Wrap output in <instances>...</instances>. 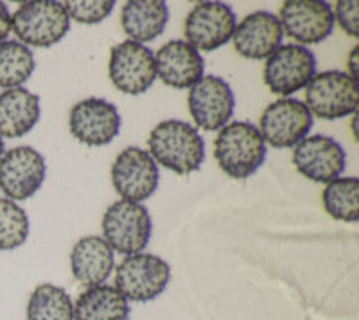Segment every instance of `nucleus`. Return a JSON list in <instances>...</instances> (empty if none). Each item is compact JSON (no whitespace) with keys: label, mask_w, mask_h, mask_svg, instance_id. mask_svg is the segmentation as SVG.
Here are the masks:
<instances>
[{"label":"nucleus","mask_w":359,"mask_h":320,"mask_svg":"<svg viewBox=\"0 0 359 320\" xmlns=\"http://www.w3.org/2000/svg\"><path fill=\"white\" fill-rule=\"evenodd\" d=\"M147 148L156 164L176 175L198 171L205 160L203 137L196 128L178 119L156 124L147 137Z\"/></svg>","instance_id":"f257e3e1"},{"label":"nucleus","mask_w":359,"mask_h":320,"mask_svg":"<svg viewBox=\"0 0 359 320\" xmlns=\"http://www.w3.org/2000/svg\"><path fill=\"white\" fill-rule=\"evenodd\" d=\"M214 156L224 175L236 180H245L264 164L266 142L255 124L233 121L217 133L214 140Z\"/></svg>","instance_id":"f03ea898"},{"label":"nucleus","mask_w":359,"mask_h":320,"mask_svg":"<svg viewBox=\"0 0 359 320\" xmlns=\"http://www.w3.org/2000/svg\"><path fill=\"white\" fill-rule=\"evenodd\" d=\"M11 29L22 46L49 49L69 33L70 18L63 2H24L11 15Z\"/></svg>","instance_id":"7ed1b4c3"},{"label":"nucleus","mask_w":359,"mask_h":320,"mask_svg":"<svg viewBox=\"0 0 359 320\" xmlns=\"http://www.w3.org/2000/svg\"><path fill=\"white\" fill-rule=\"evenodd\" d=\"M359 101L358 81L341 70H325L306 85V107L318 119L336 121L355 114Z\"/></svg>","instance_id":"20e7f679"},{"label":"nucleus","mask_w":359,"mask_h":320,"mask_svg":"<svg viewBox=\"0 0 359 320\" xmlns=\"http://www.w3.org/2000/svg\"><path fill=\"white\" fill-rule=\"evenodd\" d=\"M151 229L147 209L135 201L118 200L102 214V239L118 254H140L151 239Z\"/></svg>","instance_id":"39448f33"},{"label":"nucleus","mask_w":359,"mask_h":320,"mask_svg":"<svg viewBox=\"0 0 359 320\" xmlns=\"http://www.w3.org/2000/svg\"><path fill=\"white\" fill-rule=\"evenodd\" d=\"M171 279L168 261L155 254L126 255L115 270V288L133 302H149L162 295Z\"/></svg>","instance_id":"423d86ee"},{"label":"nucleus","mask_w":359,"mask_h":320,"mask_svg":"<svg viewBox=\"0 0 359 320\" xmlns=\"http://www.w3.org/2000/svg\"><path fill=\"white\" fill-rule=\"evenodd\" d=\"M313 128V115L302 101L282 98L264 108L259 121L262 140L271 148H294Z\"/></svg>","instance_id":"0eeeda50"},{"label":"nucleus","mask_w":359,"mask_h":320,"mask_svg":"<svg viewBox=\"0 0 359 320\" xmlns=\"http://www.w3.org/2000/svg\"><path fill=\"white\" fill-rule=\"evenodd\" d=\"M316 74V58L306 47L298 44L280 46L273 54L266 58L262 78L266 86L277 95L294 94Z\"/></svg>","instance_id":"6e6552de"},{"label":"nucleus","mask_w":359,"mask_h":320,"mask_svg":"<svg viewBox=\"0 0 359 320\" xmlns=\"http://www.w3.org/2000/svg\"><path fill=\"white\" fill-rule=\"evenodd\" d=\"M236 20V13L224 2H198L185 18V41L198 53L219 49L233 36Z\"/></svg>","instance_id":"1a4fd4ad"},{"label":"nucleus","mask_w":359,"mask_h":320,"mask_svg":"<svg viewBox=\"0 0 359 320\" xmlns=\"http://www.w3.org/2000/svg\"><path fill=\"white\" fill-rule=\"evenodd\" d=\"M108 74L111 85L128 95H140L156 79L155 54L142 44L126 40L111 49Z\"/></svg>","instance_id":"9d476101"},{"label":"nucleus","mask_w":359,"mask_h":320,"mask_svg":"<svg viewBox=\"0 0 359 320\" xmlns=\"http://www.w3.org/2000/svg\"><path fill=\"white\" fill-rule=\"evenodd\" d=\"M158 166L142 148L130 146L115 156L111 164V184L123 200L140 201L153 196L158 189Z\"/></svg>","instance_id":"9b49d317"},{"label":"nucleus","mask_w":359,"mask_h":320,"mask_svg":"<svg viewBox=\"0 0 359 320\" xmlns=\"http://www.w3.org/2000/svg\"><path fill=\"white\" fill-rule=\"evenodd\" d=\"M45 175L43 155L31 146H17L0 159V191L8 200L22 201L36 194Z\"/></svg>","instance_id":"f8f14e48"},{"label":"nucleus","mask_w":359,"mask_h":320,"mask_svg":"<svg viewBox=\"0 0 359 320\" xmlns=\"http://www.w3.org/2000/svg\"><path fill=\"white\" fill-rule=\"evenodd\" d=\"M282 33L298 46H314L331 36L334 29L332 8L323 0H287L278 15Z\"/></svg>","instance_id":"ddd939ff"},{"label":"nucleus","mask_w":359,"mask_h":320,"mask_svg":"<svg viewBox=\"0 0 359 320\" xmlns=\"http://www.w3.org/2000/svg\"><path fill=\"white\" fill-rule=\"evenodd\" d=\"M192 121L205 132H216L232 119L236 99L230 85L219 76H203L189 92Z\"/></svg>","instance_id":"4468645a"},{"label":"nucleus","mask_w":359,"mask_h":320,"mask_svg":"<svg viewBox=\"0 0 359 320\" xmlns=\"http://www.w3.org/2000/svg\"><path fill=\"white\" fill-rule=\"evenodd\" d=\"M293 164L307 180L329 184L339 178L347 164V155L332 137L309 135L293 148Z\"/></svg>","instance_id":"2eb2a0df"},{"label":"nucleus","mask_w":359,"mask_h":320,"mask_svg":"<svg viewBox=\"0 0 359 320\" xmlns=\"http://www.w3.org/2000/svg\"><path fill=\"white\" fill-rule=\"evenodd\" d=\"M69 130L74 139L86 146H107L118 135L121 115L107 99H83L70 110Z\"/></svg>","instance_id":"dca6fc26"},{"label":"nucleus","mask_w":359,"mask_h":320,"mask_svg":"<svg viewBox=\"0 0 359 320\" xmlns=\"http://www.w3.org/2000/svg\"><path fill=\"white\" fill-rule=\"evenodd\" d=\"M282 27L277 15L269 11H255L233 29V49L246 60H264L280 47Z\"/></svg>","instance_id":"f3484780"},{"label":"nucleus","mask_w":359,"mask_h":320,"mask_svg":"<svg viewBox=\"0 0 359 320\" xmlns=\"http://www.w3.org/2000/svg\"><path fill=\"white\" fill-rule=\"evenodd\" d=\"M155 69L160 81L172 88H191L205 72V60L185 40L168 41L155 54Z\"/></svg>","instance_id":"a211bd4d"},{"label":"nucleus","mask_w":359,"mask_h":320,"mask_svg":"<svg viewBox=\"0 0 359 320\" xmlns=\"http://www.w3.org/2000/svg\"><path fill=\"white\" fill-rule=\"evenodd\" d=\"M114 251L99 236H85L72 246L70 270L85 286H101L114 270Z\"/></svg>","instance_id":"6ab92c4d"},{"label":"nucleus","mask_w":359,"mask_h":320,"mask_svg":"<svg viewBox=\"0 0 359 320\" xmlns=\"http://www.w3.org/2000/svg\"><path fill=\"white\" fill-rule=\"evenodd\" d=\"M40 98L24 86L0 94V137L17 139L27 135L40 121Z\"/></svg>","instance_id":"aec40b11"},{"label":"nucleus","mask_w":359,"mask_h":320,"mask_svg":"<svg viewBox=\"0 0 359 320\" xmlns=\"http://www.w3.org/2000/svg\"><path fill=\"white\" fill-rule=\"evenodd\" d=\"M169 8L162 0H130L121 13V24L131 41L146 44L163 33Z\"/></svg>","instance_id":"412c9836"},{"label":"nucleus","mask_w":359,"mask_h":320,"mask_svg":"<svg viewBox=\"0 0 359 320\" xmlns=\"http://www.w3.org/2000/svg\"><path fill=\"white\" fill-rule=\"evenodd\" d=\"M130 302L115 286H92L74 304V320H128Z\"/></svg>","instance_id":"4be33fe9"},{"label":"nucleus","mask_w":359,"mask_h":320,"mask_svg":"<svg viewBox=\"0 0 359 320\" xmlns=\"http://www.w3.org/2000/svg\"><path fill=\"white\" fill-rule=\"evenodd\" d=\"M27 320H74V302L65 288L40 284L27 302Z\"/></svg>","instance_id":"5701e85b"},{"label":"nucleus","mask_w":359,"mask_h":320,"mask_svg":"<svg viewBox=\"0 0 359 320\" xmlns=\"http://www.w3.org/2000/svg\"><path fill=\"white\" fill-rule=\"evenodd\" d=\"M323 209L339 222H358L359 180L355 177L336 178L325 185L322 193Z\"/></svg>","instance_id":"b1692460"},{"label":"nucleus","mask_w":359,"mask_h":320,"mask_svg":"<svg viewBox=\"0 0 359 320\" xmlns=\"http://www.w3.org/2000/svg\"><path fill=\"white\" fill-rule=\"evenodd\" d=\"M34 54L20 41H0V86L17 88L24 85L34 72Z\"/></svg>","instance_id":"393cba45"},{"label":"nucleus","mask_w":359,"mask_h":320,"mask_svg":"<svg viewBox=\"0 0 359 320\" xmlns=\"http://www.w3.org/2000/svg\"><path fill=\"white\" fill-rule=\"evenodd\" d=\"M29 216L17 201L0 198V251H15L27 241Z\"/></svg>","instance_id":"a878e982"},{"label":"nucleus","mask_w":359,"mask_h":320,"mask_svg":"<svg viewBox=\"0 0 359 320\" xmlns=\"http://www.w3.org/2000/svg\"><path fill=\"white\" fill-rule=\"evenodd\" d=\"M67 15L70 20L78 22V24H99V22L107 20L115 8L114 0H97V2H63Z\"/></svg>","instance_id":"bb28decb"},{"label":"nucleus","mask_w":359,"mask_h":320,"mask_svg":"<svg viewBox=\"0 0 359 320\" xmlns=\"http://www.w3.org/2000/svg\"><path fill=\"white\" fill-rule=\"evenodd\" d=\"M334 22L352 38L359 36V2L355 0H339L334 4Z\"/></svg>","instance_id":"cd10ccee"},{"label":"nucleus","mask_w":359,"mask_h":320,"mask_svg":"<svg viewBox=\"0 0 359 320\" xmlns=\"http://www.w3.org/2000/svg\"><path fill=\"white\" fill-rule=\"evenodd\" d=\"M11 31V13L4 2H0V41H4Z\"/></svg>","instance_id":"c85d7f7f"},{"label":"nucleus","mask_w":359,"mask_h":320,"mask_svg":"<svg viewBox=\"0 0 359 320\" xmlns=\"http://www.w3.org/2000/svg\"><path fill=\"white\" fill-rule=\"evenodd\" d=\"M347 74L351 76L354 81H358L359 76V46L352 47L351 54H348V62H347Z\"/></svg>","instance_id":"c756f323"},{"label":"nucleus","mask_w":359,"mask_h":320,"mask_svg":"<svg viewBox=\"0 0 359 320\" xmlns=\"http://www.w3.org/2000/svg\"><path fill=\"white\" fill-rule=\"evenodd\" d=\"M2 155H4V139L0 137V159H2Z\"/></svg>","instance_id":"7c9ffc66"}]
</instances>
